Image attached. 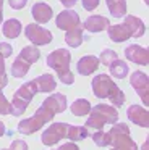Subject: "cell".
I'll use <instances>...</instances> for the list:
<instances>
[{"label":"cell","instance_id":"cell-16","mask_svg":"<svg viewBox=\"0 0 149 150\" xmlns=\"http://www.w3.org/2000/svg\"><path fill=\"white\" fill-rule=\"evenodd\" d=\"M126 26V29L130 31V36L131 37H141V36H144V33H146V26H144V23H143L139 18H136V16H131V15H128V16H125V23H123Z\"/></svg>","mask_w":149,"mask_h":150},{"label":"cell","instance_id":"cell-14","mask_svg":"<svg viewBox=\"0 0 149 150\" xmlns=\"http://www.w3.org/2000/svg\"><path fill=\"white\" fill-rule=\"evenodd\" d=\"M109 26H110V21L105 16H100V15H92L83 23V28L89 33H100V31L107 29Z\"/></svg>","mask_w":149,"mask_h":150},{"label":"cell","instance_id":"cell-25","mask_svg":"<svg viewBox=\"0 0 149 150\" xmlns=\"http://www.w3.org/2000/svg\"><path fill=\"white\" fill-rule=\"evenodd\" d=\"M107 7L113 18H123L126 13V2L125 0H105Z\"/></svg>","mask_w":149,"mask_h":150},{"label":"cell","instance_id":"cell-43","mask_svg":"<svg viewBox=\"0 0 149 150\" xmlns=\"http://www.w3.org/2000/svg\"><path fill=\"white\" fill-rule=\"evenodd\" d=\"M2 150H8V149H2Z\"/></svg>","mask_w":149,"mask_h":150},{"label":"cell","instance_id":"cell-18","mask_svg":"<svg viewBox=\"0 0 149 150\" xmlns=\"http://www.w3.org/2000/svg\"><path fill=\"white\" fill-rule=\"evenodd\" d=\"M107 31H109V37L117 44L125 42V40H128L131 37L130 36V31L126 29L125 24H112V26L107 28Z\"/></svg>","mask_w":149,"mask_h":150},{"label":"cell","instance_id":"cell-32","mask_svg":"<svg viewBox=\"0 0 149 150\" xmlns=\"http://www.w3.org/2000/svg\"><path fill=\"white\" fill-rule=\"evenodd\" d=\"M10 110H11V107H10V102L5 98L2 89H0V115H10Z\"/></svg>","mask_w":149,"mask_h":150},{"label":"cell","instance_id":"cell-12","mask_svg":"<svg viewBox=\"0 0 149 150\" xmlns=\"http://www.w3.org/2000/svg\"><path fill=\"white\" fill-rule=\"evenodd\" d=\"M31 15H32V18H34L37 23L44 24V23H47V21L52 20V16H54V11H52V8L49 7L47 4H44V2H39V4H34V5H32Z\"/></svg>","mask_w":149,"mask_h":150},{"label":"cell","instance_id":"cell-17","mask_svg":"<svg viewBox=\"0 0 149 150\" xmlns=\"http://www.w3.org/2000/svg\"><path fill=\"white\" fill-rule=\"evenodd\" d=\"M110 145H112V150H138V145H136V142H133L130 134L112 137Z\"/></svg>","mask_w":149,"mask_h":150},{"label":"cell","instance_id":"cell-42","mask_svg":"<svg viewBox=\"0 0 149 150\" xmlns=\"http://www.w3.org/2000/svg\"><path fill=\"white\" fill-rule=\"evenodd\" d=\"M143 150H148V142L144 144V147H143Z\"/></svg>","mask_w":149,"mask_h":150},{"label":"cell","instance_id":"cell-20","mask_svg":"<svg viewBox=\"0 0 149 150\" xmlns=\"http://www.w3.org/2000/svg\"><path fill=\"white\" fill-rule=\"evenodd\" d=\"M34 82L36 87H37V92H44V94L55 91V87H57V81L52 74H42L39 78H36Z\"/></svg>","mask_w":149,"mask_h":150},{"label":"cell","instance_id":"cell-31","mask_svg":"<svg viewBox=\"0 0 149 150\" xmlns=\"http://www.w3.org/2000/svg\"><path fill=\"white\" fill-rule=\"evenodd\" d=\"M34 115L41 118V120L44 121V123H49V121H52V120H54V116H55V115L52 113V111L49 110V108H45L44 105H41V107H39L37 110H36V113H34Z\"/></svg>","mask_w":149,"mask_h":150},{"label":"cell","instance_id":"cell-34","mask_svg":"<svg viewBox=\"0 0 149 150\" xmlns=\"http://www.w3.org/2000/svg\"><path fill=\"white\" fill-rule=\"evenodd\" d=\"M99 2L100 0H81V4H83V8L87 11H92L99 7Z\"/></svg>","mask_w":149,"mask_h":150},{"label":"cell","instance_id":"cell-21","mask_svg":"<svg viewBox=\"0 0 149 150\" xmlns=\"http://www.w3.org/2000/svg\"><path fill=\"white\" fill-rule=\"evenodd\" d=\"M2 33L6 39H16L21 34V23L18 20H15V18L6 20L2 26Z\"/></svg>","mask_w":149,"mask_h":150},{"label":"cell","instance_id":"cell-10","mask_svg":"<svg viewBox=\"0 0 149 150\" xmlns=\"http://www.w3.org/2000/svg\"><path fill=\"white\" fill-rule=\"evenodd\" d=\"M126 115H128L131 123L138 124V126H141V127L149 126V113L144 107H141V105H131V107H128Z\"/></svg>","mask_w":149,"mask_h":150},{"label":"cell","instance_id":"cell-4","mask_svg":"<svg viewBox=\"0 0 149 150\" xmlns=\"http://www.w3.org/2000/svg\"><path fill=\"white\" fill-rule=\"evenodd\" d=\"M36 92H37V87H36L34 81H28L26 84H23L21 87L15 92L13 100L10 102V107H11L10 115H13V116H21L26 111L28 105L31 103V100L36 95Z\"/></svg>","mask_w":149,"mask_h":150},{"label":"cell","instance_id":"cell-13","mask_svg":"<svg viewBox=\"0 0 149 150\" xmlns=\"http://www.w3.org/2000/svg\"><path fill=\"white\" fill-rule=\"evenodd\" d=\"M44 121L41 120L39 116H31V118H26V120H23L21 123L18 124V131L21 134H26V136H31V134L37 132L39 129H42L44 127Z\"/></svg>","mask_w":149,"mask_h":150},{"label":"cell","instance_id":"cell-22","mask_svg":"<svg viewBox=\"0 0 149 150\" xmlns=\"http://www.w3.org/2000/svg\"><path fill=\"white\" fill-rule=\"evenodd\" d=\"M29 68H31V65L28 62H24L21 57H16V60L11 65V76L13 78H24L28 74Z\"/></svg>","mask_w":149,"mask_h":150},{"label":"cell","instance_id":"cell-40","mask_svg":"<svg viewBox=\"0 0 149 150\" xmlns=\"http://www.w3.org/2000/svg\"><path fill=\"white\" fill-rule=\"evenodd\" d=\"M3 134H5V124H3L2 121H0V137H2Z\"/></svg>","mask_w":149,"mask_h":150},{"label":"cell","instance_id":"cell-2","mask_svg":"<svg viewBox=\"0 0 149 150\" xmlns=\"http://www.w3.org/2000/svg\"><path fill=\"white\" fill-rule=\"evenodd\" d=\"M70 62H71V53L67 49H57L47 55L45 65L57 73V76L60 78V82L70 86L74 82V76L70 71Z\"/></svg>","mask_w":149,"mask_h":150},{"label":"cell","instance_id":"cell-7","mask_svg":"<svg viewBox=\"0 0 149 150\" xmlns=\"http://www.w3.org/2000/svg\"><path fill=\"white\" fill-rule=\"evenodd\" d=\"M78 24H81L80 15H78L74 10H70V8L60 11V13L57 15V20H55V26H57L58 29H62V31L73 29L74 26H78Z\"/></svg>","mask_w":149,"mask_h":150},{"label":"cell","instance_id":"cell-33","mask_svg":"<svg viewBox=\"0 0 149 150\" xmlns=\"http://www.w3.org/2000/svg\"><path fill=\"white\" fill-rule=\"evenodd\" d=\"M11 53H13V47L10 45L8 42H0V55H2L3 58H8Z\"/></svg>","mask_w":149,"mask_h":150},{"label":"cell","instance_id":"cell-36","mask_svg":"<svg viewBox=\"0 0 149 150\" xmlns=\"http://www.w3.org/2000/svg\"><path fill=\"white\" fill-rule=\"evenodd\" d=\"M10 150H28V144L24 140H13Z\"/></svg>","mask_w":149,"mask_h":150},{"label":"cell","instance_id":"cell-15","mask_svg":"<svg viewBox=\"0 0 149 150\" xmlns=\"http://www.w3.org/2000/svg\"><path fill=\"white\" fill-rule=\"evenodd\" d=\"M99 58L94 55H86L83 57V58H80V62H78L76 68H78V73L83 76H89L92 74L94 71H96L97 68H99Z\"/></svg>","mask_w":149,"mask_h":150},{"label":"cell","instance_id":"cell-6","mask_svg":"<svg viewBox=\"0 0 149 150\" xmlns=\"http://www.w3.org/2000/svg\"><path fill=\"white\" fill-rule=\"evenodd\" d=\"M67 129H68V124L67 123H54L50 124V127L42 132V144L44 145H54V144L60 142L62 139L67 137Z\"/></svg>","mask_w":149,"mask_h":150},{"label":"cell","instance_id":"cell-35","mask_svg":"<svg viewBox=\"0 0 149 150\" xmlns=\"http://www.w3.org/2000/svg\"><path fill=\"white\" fill-rule=\"evenodd\" d=\"M10 7L13 8V10H21V8L26 7V4H28V0H8Z\"/></svg>","mask_w":149,"mask_h":150},{"label":"cell","instance_id":"cell-9","mask_svg":"<svg viewBox=\"0 0 149 150\" xmlns=\"http://www.w3.org/2000/svg\"><path fill=\"white\" fill-rule=\"evenodd\" d=\"M125 57L130 60V62L136 63V65H143L146 66L149 62V53L144 47L138 45V44H133V45H128L125 50Z\"/></svg>","mask_w":149,"mask_h":150},{"label":"cell","instance_id":"cell-24","mask_svg":"<svg viewBox=\"0 0 149 150\" xmlns=\"http://www.w3.org/2000/svg\"><path fill=\"white\" fill-rule=\"evenodd\" d=\"M89 136L86 126H68L67 129V137L71 140V142H80V140L86 139Z\"/></svg>","mask_w":149,"mask_h":150},{"label":"cell","instance_id":"cell-27","mask_svg":"<svg viewBox=\"0 0 149 150\" xmlns=\"http://www.w3.org/2000/svg\"><path fill=\"white\" fill-rule=\"evenodd\" d=\"M18 57H21L24 62H28L29 65H32V63H36L39 58H41V52H39L34 45H28V47H24V49L21 50V53H19Z\"/></svg>","mask_w":149,"mask_h":150},{"label":"cell","instance_id":"cell-37","mask_svg":"<svg viewBox=\"0 0 149 150\" xmlns=\"http://www.w3.org/2000/svg\"><path fill=\"white\" fill-rule=\"evenodd\" d=\"M58 150H80V147L74 142H67V144H63V145H60Z\"/></svg>","mask_w":149,"mask_h":150},{"label":"cell","instance_id":"cell-8","mask_svg":"<svg viewBox=\"0 0 149 150\" xmlns=\"http://www.w3.org/2000/svg\"><path fill=\"white\" fill-rule=\"evenodd\" d=\"M130 82L135 87V91L138 92V95L141 97L143 103L148 105V92H149V79L148 74L143 71H135L130 78Z\"/></svg>","mask_w":149,"mask_h":150},{"label":"cell","instance_id":"cell-28","mask_svg":"<svg viewBox=\"0 0 149 150\" xmlns=\"http://www.w3.org/2000/svg\"><path fill=\"white\" fill-rule=\"evenodd\" d=\"M92 140H94V144H96L97 147H107V145H110V136H109V132H105V131H102V129L92 134Z\"/></svg>","mask_w":149,"mask_h":150},{"label":"cell","instance_id":"cell-19","mask_svg":"<svg viewBox=\"0 0 149 150\" xmlns=\"http://www.w3.org/2000/svg\"><path fill=\"white\" fill-rule=\"evenodd\" d=\"M83 24H78V26H74L73 29H68L67 34H65V42H67V45L70 47H80L81 44H83Z\"/></svg>","mask_w":149,"mask_h":150},{"label":"cell","instance_id":"cell-3","mask_svg":"<svg viewBox=\"0 0 149 150\" xmlns=\"http://www.w3.org/2000/svg\"><path fill=\"white\" fill-rule=\"evenodd\" d=\"M118 121V111L112 105L107 103H99L96 107H91L89 118L86 120V127L91 129H104L105 124H113Z\"/></svg>","mask_w":149,"mask_h":150},{"label":"cell","instance_id":"cell-30","mask_svg":"<svg viewBox=\"0 0 149 150\" xmlns=\"http://www.w3.org/2000/svg\"><path fill=\"white\" fill-rule=\"evenodd\" d=\"M117 58H118V57H117V52H113V50H110V49H105V50H102V53H100L99 62L102 63V65L109 66L110 63H112L113 60H117Z\"/></svg>","mask_w":149,"mask_h":150},{"label":"cell","instance_id":"cell-29","mask_svg":"<svg viewBox=\"0 0 149 150\" xmlns=\"http://www.w3.org/2000/svg\"><path fill=\"white\" fill-rule=\"evenodd\" d=\"M122 134H130V127L126 126L125 123H113L112 129L109 131V136H110V142H112V137L115 136H122Z\"/></svg>","mask_w":149,"mask_h":150},{"label":"cell","instance_id":"cell-38","mask_svg":"<svg viewBox=\"0 0 149 150\" xmlns=\"http://www.w3.org/2000/svg\"><path fill=\"white\" fill-rule=\"evenodd\" d=\"M60 2H62V5H63V7L71 8V7H74V4H76L78 0H60Z\"/></svg>","mask_w":149,"mask_h":150},{"label":"cell","instance_id":"cell-1","mask_svg":"<svg viewBox=\"0 0 149 150\" xmlns=\"http://www.w3.org/2000/svg\"><path fill=\"white\" fill-rule=\"evenodd\" d=\"M92 92L97 98H109L110 103L115 107H122L125 103V94L109 74H97L92 78Z\"/></svg>","mask_w":149,"mask_h":150},{"label":"cell","instance_id":"cell-11","mask_svg":"<svg viewBox=\"0 0 149 150\" xmlns=\"http://www.w3.org/2000/svg\"><path fill=\"white\" fill-rule=\"evenodd\" d=\"M42 105L45 108H49L54 115L62 113V111L67 110V97L63 94H52L50 97H47L42 102Z\"/></svg>","mask_w":149,"mask_h":150},{"label":"cell","instance_id":"cell-26","mask_svg":"<svg viewBox=\"0 0 149 150\" xmlns=\"http://www.w3.org/2000/svg\"><path fill=\"white\" fill-rule=\"evenodd\" d=\"M89 111H91V102L86 100V98H78L71 105V113L74 116H86V115H89Z\"/></svg>","mask_w":149,"mask_h":150},{"label":"cell","instance_id":"cell-5","mask_svg":"<svg viewBox=\"0 0 149 150\" xmlns=\"http://www.w3.org/2000/svg\"><path fill=\"white\" fill-rule=\"evenodd\" d=\"M24 34L34 45H47L52 42V33L39 24H28L24 28Z\"/></svg>","mask_w":149,"mask_h":150},{"label":"cell","instance_id":"cell-23","mask_svg":"<svg viewBox=\"0 0 149 150\" xmlns=\"http://www.w3.org/2000/svg\"><path fill=\"white\" fill-rule=\"evenodd\" d=\"M109 69H110V74L113 76V78H118V79H123L126 78V74H128V65H126L125 62H122V60H113L112 63L109 65Z\"/></svg>","mask_w":149,"mask_h":150},{"label":"cell","instance_id":"cell-41","mask_svg":"<svg viewBox=\"0 0 149 150\" xmlns=\"http://www.w3.org/2000/svg\"><path fill=\"white\" fill-rule=\"evenodd\" d=\"M2 8H3V0H0V24H2V18H3V11H2Z\"/></svg>","mask_w":149,"mask_h":150},{"label":"cell","instance_id":"cell-39","mask_svg":"<svg viewBox=\"0 0 149 150\" xmlns=\"http://www.w3.org/2000/svg\"><path fill=\"white\" fill-rule=\"evenodd\" d=\"M3 74H6L5 73V58L0 55V76H3Z\"/></svg>","mask_w":149,"mask_h":150}]
</instances>
